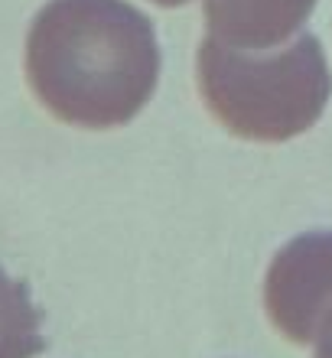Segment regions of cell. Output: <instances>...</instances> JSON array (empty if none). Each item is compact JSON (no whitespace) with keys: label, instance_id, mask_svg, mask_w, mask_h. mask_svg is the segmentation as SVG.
I'll use <instances>...</instances> for the list:
<instances>
[{"label":"cell","instance_id":"obj_1","mask_svg":"<svg viewBox=\"0 0 332 358\" xmlns=\"http://www.w3.org/2000/svg\"><path fill=\"white\" fill-rule=\"evenodd\" d=\"M27 78L59 121L121 127L157 92L160 43L124 0H49L29 27Z\"/></svg>","mask_w":332,"mask_h":358},{"label":"cell","instance_id":"obj_2","mask_svg":"<svg viewBox=\"0 0 332 358\" xmlns=\"http://www.w3.org/2000/svg\"><path fill=\"white\" fill-rule=\"evenodd\" d=\"M199 92L209 111L245 141L280 143L300 137L323 117L332 76L313 33L284 49H231L202 39Z\"/></svg>","mask_w":332,"mask_h":358},{"label":"cell","instance_id":"obj_3","mask_svg":"<svg viewBox=\"0 0 332 358\" xmlns=\"http://www.w3.org/2000/svg\"><path fill=\"white\" fill-rule=\"evenodd\" d=\"M264 300L270 322L290 342L306 345L316 320L332 303V231H310L277 251Z\"/></svg>","mask_w":332,"mask_h":358},{"label":"cell","instance_id":"obj_4","mask_svg":"<svg viewBox=\"0 0 332 358\" xmlns=\"http://www.w3.org/2000/svg\"><path fill=\"white\" fill-rule=\"evenodd\" d=\"M316 0H205L215 43L231 49H277L300 33Z\"/></svg>","mask_w":332,"mask_h":358},{"label":"cell","instance_id":"obj_5","mask_svg":"<svg viewBox=\"0 0 332 358\" xmlns=\"http://www.w3.org/2000/svg\"><path fill=\"white\" fill-rule=\"evenodd\" d=\"M43 313L29 300L27 283L0 267V358H36L46 349Z\"/></svg>","mask_w":332,"mask_h":358},{"label":"cell","instance_id":"obj_6","mask_svg":"<svg viewBox=\"0 0 332 358\" xmlns=\"http://www.w3.org/2000/svg\"><path fill=\"white\" fill-rule=\"evenodd\" d=\"M310 342H316V358H332V303L323 310V316L316 320V329Z\"/></svg>","mask_w":332,"mask_h":358},{"label":"cell","instance_id":"obj_7","mask_svg":"<svg viewBox=\"0 0 332 358\" xmlns=\"http://www.w3.org/2000/svg\"><path fill=\"white\" fill-rule=\"evenodd\" d=\"M153 3H160V7H182V3H189V0H153Z\"/></svg>","mask_w":332,"mask_h":358}]
</instances>
